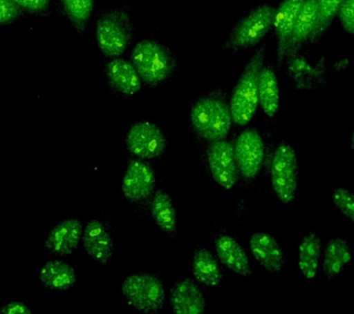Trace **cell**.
<instances>
[{"label":"cell","mask_w":354,"mask_h":314,"mask_svg":"<svg viewBox=\"0 0 354 314\" xmlns=\"http://www.w3.org/2000/svg\"><path fill=\"white\" fill-rule=\"evenodd\" d=\"M188 118L194 135L202 141L226 139L234 123L228 93L221 88L207 90L193 101Z\"/></svg>","instance_id":"obj_1"},{"label":"cell","mask_w":354,"mask_h":314,"mask_svg":"<svg viewBox=\"0 0 354 314\" xmlns=\"http://www.w3.org/2000/svg\"><path fill=\"white\" fill-rule=\"evenodd\" d=\"M141 81L157 89L173 81L180 70L178 57L156 38H143L134 46L130 55Z\"/></svg>","instance_id":"obj_2"},{"label":"cell","mask_w":354,"mask_h":314,"mask_svg":"<svg viewBox=\"0 0 354 314\" xmlns=\"http://www.w3.org/2000/svg\"><path fill=\"white\" fill-rule=\"evenodd\" d=\"M129 1L102 10L97 16V46L105 59L122 57L131 48L135 30L130 16Z\"/></svg>","instance_id":"obj_3"},{"label":"cell","mask_w":354,"mask_h":314,"mask_svg":"<svg viewBox=\"0 0 354 314\" xmlns=\"http://www.w3.org/2000/svg\"><path fill=\"white\" fill-rule=\"evenodd\" d=\"M266 48V45L257 46L229 95L232 122L238 126L248 125L256 115L259 73L265 63Z\"/></svg>","instance_id":"obj_4"},{"label":"cell","mask_w":354,"mask_h":314,"mask_svg":"<svg viewBox=\"0 0 354 314\" xmlns=\"http://www.w3.org/2000/svg\"><path fill=\"white\" fill-rule=\"evenodd\" d=\"M275 10L271 2L249 10L230 30L221 43V50L235 54L257 48L272 30Z\"/></svg>","instance_id":"obj_5"},{"label":"cell","mask_w":354,"mask_h":314,"mask_svg":"<svg viewBox=\"0 0 354 314\" xmlns=\"http://www.w3.org/2000/svg\"><path fill=\"white\" fill-rule=\"evenodd\" d=\"M122 293L129 304L144 313H155L165 305V286L159 275L149 272H138L124 278Z\"/></svg>","instance_id":"obj_6"},{"label":"cell","mask_w":354,"mask_h":314,"mask_svg":"<svg viewBox=\"0 0 354 314\" xmlns=\"http://www.w3.org/2000/svg\"><path fill=\"white\" fill-rule=\"evenodd\" d=\"M272 191L281 203H292L298 189V158L295 148L281 141L274 150L270 165Z\"/></svg>","instance_id":"obj_7"},{"label":"cell","mask_w":354,"mask_h":314,"mask_svg":"<svg viewBox=\"0 0 354 314\" xmlns=\"http://www.w3.org/2000/svg\"><path fill=\"white\" fill-rule=\"evenodd\" d=\"M127 150L136 158H162L167 148V139L162 129L151 121H138L127 130L124 137Z\"/></svg>","instance_id":"obj_8"},{"label":"cell","mask_w":354,"mask_h":314,"mask_svg":"<svg viewBox=\"0 0 354 314\" xmlns=\"http://www.w3.org/2000/svg\"><path fill=\"white\" fill-rule=\"evenodd\" d=\"M239 178L251 184L259 175L264 161V142L254 128L243 129L234 144Z\"/></svg>","instance_id":"obj_9"},{"label":"cell","mask_w":354,"mask_h":314,"mask_svg":"<svg viewBox=\"0 0 354 314\" xmlns=\"http://www.w3.org/2000/svg\"><path fill=\"white\" fill-rule=\"evenodd\" d=\"M205 164L213 180L227 190L232 189L239 180L234 144L226 139L209 143L205 151Z\"/></svg>","instance_id":"obj_10"},{"label":"cell","mask_w":354,"mask_h":314,"mask_svg":"<svg viewBox=\"0 0 354 314\" xmlns=\"http://www.w3.org/2000/svg\"><path fill=\"white\" fill-rule=\"evenodd\" d=\"M156 173L147 159H131L127 162L122 180V192L130 203L141 205L151 199L155 191Z\"/></svg>","instance_id":"obj_11"},{"label":"cell","mask_w":354,"mask_h":314,"mask_svg":"<svg viewBox=\"0 0 354 314\" xmlns=\"http://www.w3.org/2000/svg\"><path fill=\"white\" fill-rule=\"evenodd\" d=\"M102 75L111 92L122 97H132L142 89L143 84L129 59L118 57L105 60Z\"/></svg>","instance_id":"obj_12"},{"label":"cell","mask_w":354,"mask_h":314,"mask_svg":"<svg viewBox=\"0 0 354 314\" xmlns=\"http://www.w3.org/2000/svg\"><path fill=\"white\" fill-rule=\"evenodd\" d=\"M304 0H282L276 8L272 30L276 38L277 66L281 68L286 61L288 46L292 37L296 17Z\"/></svg>","instance_id":"obj_13"},{"label":"cell","mask_w":354,"mask_h":314,"mask_svg":"<svg viewBox=\"0 0 354 314\" xmlns=\"http://www.w3.org/2000/svg\"><path fill=\"white\" fill-rule=\"evenodd\" d=\"M216 256L229 270L242 277L252 275L248 253L236 238L229 231L221 230L214 239Z\"/></svg>","instance_id":"obj_14"},{"label":"cell","mask_w":354,"mask_h":314,"mask_svg":"<svg viewBox=\"0 0 354 314\" xmlns=\"http://www.w3.org/2000/svg\"><path fill=\"white\" fill-rule=\"evenodd\" d=\"M82 242L88 255L101 264L109 263L113 256L112 231L107 222L91 219L83 228Z\"/></svg>","instance_id":"obj_15"},{"label":"cell","mask_w":354,"mask_h":314,"mask_svg":"<svg viewBox=\"0 0 354 314\" xmlns=\"http://www.w3.org/2000/svg\"><path fill=\"white\" fill-rule=\"evenodd\" d=\"M83 233L82 223L75 217L60 220L44 239V248L52 255L64 257L79 247Z\"/></svg>","instance_id":"obj_16"},{"label":"cell","mask_w":354,"mask_h":314,"mask_svg":"<svg viewBox=\"0 0 354 314\" xmlns=\"http://www.w3.org/2000/svg\"><path fill=\"white\" fill-rule=\"evenodd\" d=\"M170 307L176 314H202L206 307L203 292L190 277L176 281L170 291Z\"/></svg>","instance_id":"obj_17"},{"label":"cell","mask_w":354,"mask_h":314,"mask_svg":"<svg viewBox=\"0 0 354 314\" xmlns=\"http://www.w3.org/2000/svg\"><path fill=\"white\" fill-rule=\"evenodd\" d=\"M249 247L254 260L266 270L273 273L282 271L285 264L283 250L270 233H254L249 241Z\"/></svg>","instance_id":"obj_18"},{"label":"cell","mask_w":354,"mask_h":314,"mask_svg":"<svg viewBox=\"0 0 354 314\" xmlns=\"http://www.w3.org/2000/svg\"><path fill=\"white\" fill-rule=\"evenodd\" d=\"M317 23V1L304 0L303 4L296 17L289 46H288L286 60L292 59L301 54L304 46L314 32Z\"/></svg>","instance_id":"obj_19"},{"label":"cell","mask_w":354,"mask_h":314,"mask_svg":"<svg viewBox=\"0 0 354 314\" xmlns=\"http://www.w3.org/2000/svg\"><path fill=\"white\" fill-rule=\"evenodd\" d=\"M192 270L196 282L207 288H221L223 275L221 262L217 256L203 246L196 248Z\"/></svg>","instance_id":"obj_20"},{"label":"cell","mask_w":354,"mask_h":314,"mask_svg":"<svg viewBox=\"0 0 354 314\" xmlns=\"http://www.w3.org/2000/svg\"><path fill=\"white\" fill-rule=\"evenodd\" d=\"M279 79L275 68L270 62L264 63L259 78V104L268 117L273 118L279 112Z\"/></svg>","instance_id":"obj_21"},{"label":"cell","mask_w":354,"mask_h":314,"mask_svg":"<svg viewBox=\"0 0 354 314\" xmlns=\"http://www.w3.org/2000/svg\"><path fill=\"white\" fill-rule=\"evenodd\" d=\"M149 213L163 233L171 238H176L178 233L176 212L167 193L160 189L154 191L149 199Z\"/></svg>","instance_id":"obj_22"},{"label":"cell","mask_w":354,"mask_h":314,"mask_svg":"<svg viewBox=\"0 0 354 314\" xmlns=\"http://www.w3.org/2000/svg\"><path fill=\"white\" fill-rule=\"evenodd\" d=\"M39 278L46 288L54 291H68L76 285L77 275L71 264L55 259L43 264Z\"/></svg>","instance_id":"obj_23"},{"label":"cell","mask_w":354,"mask_h":314,"mask_svg":"<svg viewBox=\"0 0 354 314\" xmlns=\"http://www.w3.org/2000/svg\"><path fill=\"white\" fill-rule=\"evenodd\" d=\"M351 251L347 242L340 238H333L326 244L324 250L322 268L328 279H334L350 264Z\"/></svg>","instance_id":"obj_24"},{"label":"cell","mask_w":354,"mask_h":314,"mask_svg":"<svg viewBox=\"0 0 354 314\" xmlns=\"http://www.w3.org/2000/svg\"><path fill=\"white\" fill-rule=\"evenodd\" d=\"M322 245L319 236L309 233L301 239L299 244L298 269L307 279H314L319 268Z\"/></svg>","instance_id":"obj_25"},{"label":"cell","mask_w":354,"mask_h":314,"mask_svg":"<svg viewBox=\"0 0 354 314\" xmlns=\"http://www.w3.org/2000/svg\"><path fill=\"white\" fill-rule=\"evenodd\" d=\"M58 2L71 26L80 35H84L93 16L95 0H58Z\"/></svg>","instance_id":"obj_26"},{"label":"cell","mask_w":354,"mask_h":314,"mask_svg":"<svg viewBox=\"0 0 354 314\" xmlns=\"http://www.w3.org/2000/svg\"><path fill=\"white\" fill-rule=\"evenodd\" d=\"M317 1V23L307 46L315 45L322 39L333 23L337 10L343 0H315Z\"/></svg>","instance_id":"obj_27"},{"label":"cell","mask_w":354,"mask_h":314,"mask_svg":"<svg viewBox=\"0 0 354 314\" xmlns=\"http://www.w3.org/2000/svg\"><path fill=\"white\" fill-rule=\"evenodd\" d=\"M332 202L343 216L347 217L351 222H353L354 199L353 193L343 187L336 188L332 195Z\"/></svg>","instance_id":"obj_28"},{"label":"cell","mask_w":354,"mask_h":314,"mask_svg":"<svg viewBox=\"0 0 354 314\" xmlns=\"http://www.w3.org/2000/svg\"><path fill=\"white\" fill-rule=\"evenodd\" d=\"M12 1L24 12L30 14L39 16V17H49L51 15V0H12Z\"/></svg>","instance_id":"obj_29"},{"label":"cell","mask_w":354,"mask_h":314,"mask_svg":"<svg viewBox=\"0 0 354 314\" xmlns=\"http://www.w3.org/2000/svg\"><path fill=\"white\" fill-rule=\"evenodd\" d=\"M25 12L12 0H0V26H8L24 17Z\"/></svg>","instance_id":"obj_30"},{"label":"cell","mask_w":354,"mask_h":314,"mask_svg":"<svg viewBox=\"0 0 354 314\" xmlns=\"http://www.w3.org/2000/svg\"><path fill=\"white\" fill-rule=\"evenodd\" d=\"M346 32L354 35V0H343L337 13Z\"/></svg>","instance_id":"obj_31"},{"label":"cell","mask_w":354,"mask_h":314,"mask_svg":"<svg viewBox=\"0 0 354 314\" xmlns=\"http://www.w3.org/2000/svg\"><path fill=\"white\" fill-rule=\"evenodd\" d=\"M32 310L25 303L21 302H10L0 307V313L2 314H30Z\"/></svg>","instance_id":"obj_32"}]
</instances>
